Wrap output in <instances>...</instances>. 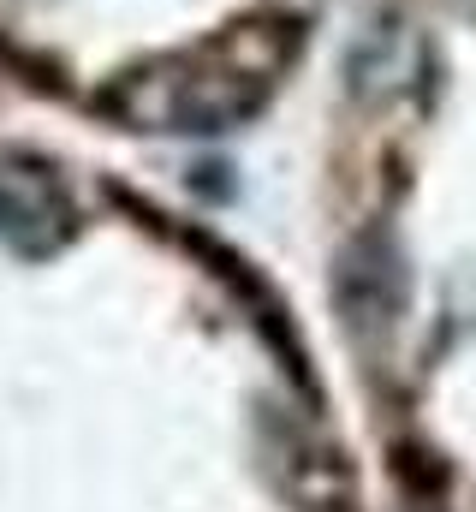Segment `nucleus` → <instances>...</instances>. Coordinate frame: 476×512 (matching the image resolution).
<instances>
[{
	"label": "nucleus",
	"instance_id": "f257e3e1",
	"mask_svg": "<svg viewBox=\"0 0 476 512\" xmlns=\"http://www.w3.org/2000/svg\"><path fill=\"white\" fill-rule=\"evenodd\" d=\"M131 120L167 131H221L233 114L250 108V90L238 72H209V66H161L131 78V90L119 96Z\"/></svg>",
	"mask_w": 476,
	"mask_h": 512
},
{
	"label": "nucleus",
	"instance_id": "f03ea898",
	"mask_svg": "<svg viewBox=\"0 0 476 512\" xmlns=\"http://www.w3.org/2000/svg\"><path fill=\"white\" fill-rule=\"evenodd\" d=\"M60 221H66V197H60L54 179H42V173H12V179L0 185V227H6V239H18L24 251H48L54 233H60Z\"/></svg>",
	"mask_w": 476,
	"mask_h": 512
},
{
	"label": "nucleus",
	"instance_id": "7ed1b4c3",
	"mask_svg": "<svg viewBox=\"0 0 476 512\" xmlns=\"http://www.w3.org/2000/svg\"><path fill=\"white\" fill-rule=\"evenodd\" d=\"M346 304L357 310V322L369 328V322H393L399 316V304H405V292H399V262L387 245H375V239H363L352 251V268H346Z\"/></svg>",
	"mask_w": 476,
	"mask_h": 512
}]
</instances>
